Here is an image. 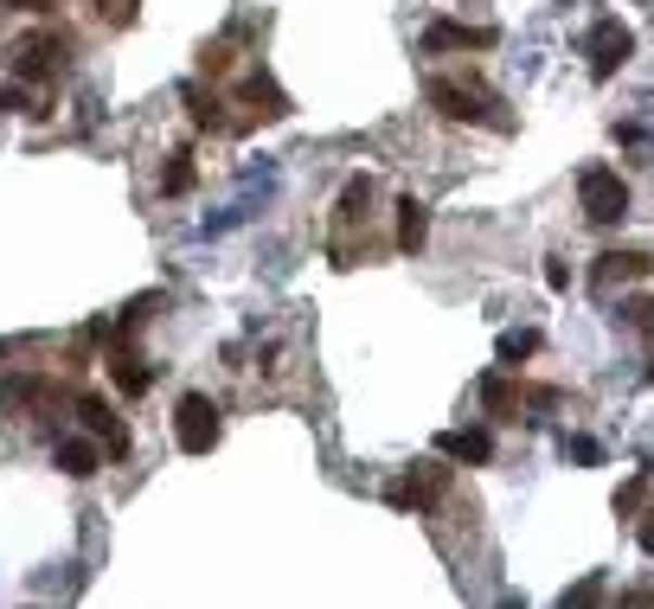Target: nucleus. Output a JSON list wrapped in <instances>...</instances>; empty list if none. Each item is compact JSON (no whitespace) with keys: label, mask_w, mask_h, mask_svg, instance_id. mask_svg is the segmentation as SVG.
<instances>
[{"label":"nucleus","mask_w":654,"mask_h":609,"mask_svg":"<svg viewBox=\"0 0 654 609\" xmlns=\"http://www.w3.org/2000/svg\"><path fill=\"white\" fill-rule=\"evenodd\" d=\"M97 13H103L110 26H136V13H142V0H97Z\"/></svg>","instance_id":"obj_17"},{"label":"nucleus","mask_w":654,"mask_h":609,"mask_svg":"<svg viewBox=\"0 0 654 609\" xmlns=\"http://www.w3.org/2000/svg\"><path fill=\"white\" fill-rule=\"evenodd\" d=\"M578 205L590 225H623L629 218V187L616 167H584L578 174Z\"/></svg>","instance_id":"obj_2"},{"label":"nucleus","mask_w":654,"mask_h":609,"mask_svg":"<svg viewBox=\"0 0 654 609\" xmlns=\"http://www.w3.org/2000/svg\"><path fill=\"white\" fill-rule=\"evenodd\" d=\"M449 487V469H436V462H424V469H411L398 487H392V507H424V500H436Z\"/></svg>","instance_id":"obj_8"},{"label":"nucleus","mask_w":654,"mask_h":609,"mask_svg":"<svg viewBox=\"0 0 654 609\" xmlns=\"http://www.w3.org/2000/svg\"><path fill=\"white\" fill-rule=\"evenodd\" d=\"M77 417H84V430H90L97 443H110V456H129V430H123V417L103 405V398L84 392V398H77Z\"/></svg>","instance_id":"obj_6"},{"label":"nucleus","mask_w":654,"mask_h":609,"mask_svg":"<svg viewBox=\"0 0 654 609\" xmlns=\"http://www.w3.org/2000/svg\"><path fill=\"white\" fill-rule=\"evenodd\" d=\"M469 46H495V33L488 26H449V20L424 33V52H469Z\"/></svg>","instance_id":"obj_11"},{"label":"nucleus","mask_w":654,"mask_h":609,"mask_svg":"<svg viewBox=\"0 0 654 609\" xmlns=\"http://www.w3.org/2000/svg\"><path fill=\"white\" fill-rule=\"evenodd\" d=\"M244 103H251V116H264V123H270V116H290V97H283L264 71H257V77H244Z\"/></svg>","instance_id":"obj_12"},{"label":"nucleus","mask_w":654,"mask_h":609,"mask_svg":"<svg viewBox=\"0 0 654 609\" xmlns=\"http://www.w3.org/2000/svg\"><path fill=\"white\" fill-rule=\"evenodd\" d=\"M72 65V39L65 33H26V39H13V52H7V71L20 77V84H59Z\"/></svg>","instance_id":"obj_1"},{"label":"nucleus","mask_w":654,"mask_h":609,"mask_svg":"<svg viewBox=\"0 0 654 609\" xmlns=\"http://www.w3.org/2000/svg\"><path fill=\"white\" fill-rule=\"evenodd\" d=\"M424 238H431L424 200H398V251H424Z\"/></svg>","instance_id":"obj_14"},{"label":"nucleus","mask_w":654,"mask_h":609,"mask_svg":"<svg viewBox=\"0 0 654 609\" xmlns=\"http://www.w3.org/2000/svg\"><path fill=\"white\" fill-rule=\"evenodd\" d=\"M52 462L72 474V481L97 474V469H103V456H97V436H59V443H52Z\"/></svg>","instance_id":"obj_9"},{"label":"nucleus","mask_w":654,"mask_h":609,"mask_svg":"<svg viewBox=\"0 0 654 609\" xmlns=\"http://www.w3.org/2000/svg\"><path fill=\"white\" fill-rule=\"evenodd\" d=\"M533 346H539V334H533V328H520V334H501V366H513V359H526Z\"/></svg>","instance_id":"obj_16"},{"label":"nucleus","mask_w":654,"mask_h":609,"mask_svg":"<svg viewBox=\"0 0 654 609\" xmlns=\"http://www.w3.org/2000/svg\"><path fill=\"white\" fill-rule=\"evenodd\" d=\"M636 276H649V257L642 251H603L597 257V289L610 295L616 282H636Z\"/></svg>","instance_id":"obj_10"},{"label":"nucleus","mask_w":654,"mask_h":609,"mask_svg":"<svg viewBox=\"0 0 654 609\" xmlns=\"http://www.w3.org/2000/svg\"><path fill=\"white\" fill-rule=\"evenodd\" d=\"M174 436H180V449L187 456H213L218 443V405L206 392H187L180 405H174Z\"/></svg>","instance_id":"obj_3"},{"label":"nucleus","mask_w":654,"mask_h":609,"mask_svg":"<svg viewBox=\"0 0 654 609\" xmlns=\"http://www.w3.org/2000/svg\"><path fill=\"white\" fill-rule=\"evenodd\" d=\"M431 103L449 116V123H495V129H508V116H495V110H488V97H482V90H469V84L436 77V84H431Z\"/></svg>","instance_id":"obj_5"},{"label":"nucleus","mask_w":654,"mask_h":609,"mask_svg":"<svg viewBox=\"0 0 654 609\" xmlns=\"http://www.w3.org/2000/svg\"><path fill=\"white\" fill-rule=\"evenodd\" d=\"M443 456H456V462H488V456H495V436H488V430H443Z\"/></svg>","instance_id":"obj_13"},{"label":"nucleus","mask_w":654,"mask_h":609,"mask_svg":"<svg viewBox=\"0 0 654 609\" xmlns=\"http://www.w3.org/2000/svg\"><path fill=\"white\" fill-rule=\"evenodd\" d=\"M193 187V154H167V174H161V193H187Z\"/></svg>","instance_id":"obj_15"},{"label":"nucleus","mask_w":654,"mask_h":609,"mask_svg":"<svg viewBox=\"0 0 654 609\" xmlns=\"http://www.w3.org/2000/svg\"><path fill=\"white\" fill-rule=\"evenodd\" d=\"M629 52H636V33H629L623 20H597V26H590V39H584V59H590V77H616Z\"/></svg>","instance_id":"obj_4"},{"label":"nucleus","mask_w":654,"mask_h":609,"mask_svg":"<svg viewBox=\"0 0 654 609\" xmlns=\"http://www.w3.org/2000/svg\"><path fill=\"white\" fill-rule=\"evenodd\" d=\"M110 379L129 392V398H142L148 385H154V372H148V359L129 346V340H110Z\"/></svg>","instance_id":"obj_7"},{"label":"nucleus","mask_w":654,"mask_h":609,"mask_svg":"<svg viewBox=\"0 0 654 609\" xmlns=\"http://www.w3.org/2000/svg\"><path fill=\"white\" fill-rule=\"evenodd\" d=\"M565 456H578V462H597V456H603V449H597V443H590V436H565Z\"/></svg>","instance_id":"obj_18"},{"label":"nucleus","mask_w":654,"mask_h":609,"mask_svg":"<svg viewBox=\"0 0 654 609\" xmlns=\"http://www.w3.org/2000/svg\"><path fill=\"white\" fill-rule=\"evenodd\" d=\"M546 282H552V289H572V270H565V264L552 257V264H546Z\"/></svg>","instance_id":"obj_19"}]
</instances>
